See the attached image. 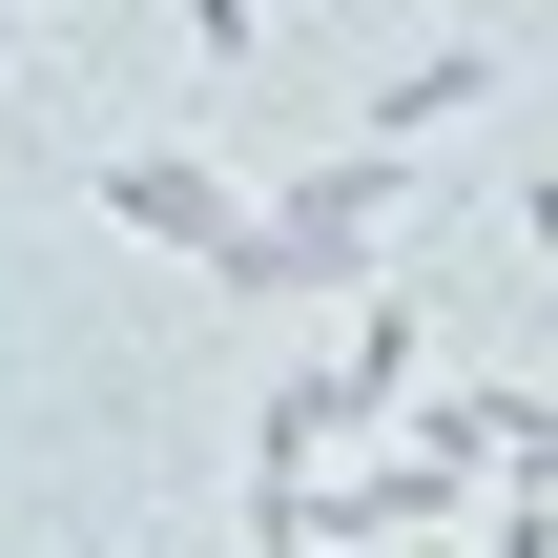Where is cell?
<instances>
[{
  "label": "cell",
  "mask_w": 558,
  "mask_h": 558,
  "mask_svg": "<svg viewBox=\"0 0 558 558\" xmlns=\"http://www.w3.org/2000/svg\"><path fill=\"white\" fill-rule=\"evenodd\" d=\"M476 104H497V21H456V41H414V62H373V104H352V124H373V145H435V124H476Z\"/></svg>",
  "instance_id": "obj_4"
},
{
  "label": "cell",
  "mask_w": 558,
  "mask_h": 558,
  "mask_svg": "<svg viewBox=\"0 0 558 558\" xmlns=\"http://www.w3.org/2000/svg\"><path fill=\"white\" fill-rule=\"evenodd\" d=\"M414 228H435V145H373V124H352V145H311V166L228 228L207 290H228V311H352Z\"/></svg>",
  "instance_id": "obj_1"
},
{
  "label": "cell",
  "mask_w": 558,
  "mask_h": 558,
  "mask_svg": "<svg viewBox=\"0 0 558 558\" xmlns=\"http://www.w3.org/2000/svg\"><path fill=\"white\" fill-rule=\"evenodd\" d=\"M83 207H104L124 248H186V269H228V228H248V166H228V145H166V124H124V145H83Z\"/></svg>",
  "instance_id": "obj_2"
},
{
  "label": "cell",
  "mask_w": 558,
  "mask_h": 558,
  "mask_svg": "<svg viewBox=\"0 0 558 558\" xmlns=\"http://www.w3.org/2000/svg\"><path fill=\"white\" fill-rule=\"evenodd\" d=\"M518 228H538V269H558V166H518Z\"/></svg>",
  "instance_id": "obj_8"
},
{
  "label": "cell",
  "mask_w": 558,
  "mask_h": 558,
  "mask_svg": "<svg viewBox=\"0 0 558 558\" xmlns=\"http://www.w3.org/2000/svg\"><path fill=\"white\" fill-rule=\"evenodd\" d=\"M331 373H352L373 414H414V373H435V290H414V269H373V290H352V331H331Z\"/></svg>",
  "instance_id": "obj_5"
},
{
  "label": "cell",
  "mask_w": 558,
  "mask_h": 558,
  "mask_svg": "<svg viewBox=\"0 0 558 558\" xmlns=\"http://www.w3.org/2000/svg\"><path fill=\"white\" fill-rule=\"evenodd\" d=\"M538 373H558V290H538Z\"/></svg>",
  "instance_id": "obj_10"
},
{
  "label": "cell",
  "mask_w": 558,
  "mask_h": 558,
  "mask_svg": "<svg viewBox=\"0 0 558 558\" xmlns=\"http://www.w3.org/2000/svg\"><path fill=\"white\" fill-rule=\"evenodd\" d=\"M352 435H373V393H352V373H331V352H311V373H269V393H248V476H311V456H352Z\"/></svg>",
  "instance_id": "obj_6"
},
{
  "label": "cell",
  "mask_w": 558,
  "mask_h": 558,
  "mask_svg": "<svg viewBox=\"0 0 558 558\" xmlns=\"http://www.w3.org/2000/svg\"><path fill=\"white\" fill-rule=\"evenodd\" d=\"M393 435H435L476 497H497V476H558V373H414Z\"/></svg>",
  "instance_id": "obj_3"
},
{
  "label": "cell",
  "mask_w": 558,
  "mask_h": 558,
  "mask_svg": "<svg viewBox=\"0 0 558 558\" xmlns=\"http://www.w3.org/2000/svg\"><path fill=\"white\" fill-rule=\"evenodd\" d=\"M290 21H311V0H290Z\"/></svg>",
  "instance_id": "obj_11"
},
{
  "label": "cell",
  "mask_w": 558,
  "mask_h": 558,
  "mask_svg": "<svg viewBox=\"0 0 558 558\" xmlns=\"http://www.w3.org/2000/svg\"><path fill=\"white\" fill-rule=\"evenodd\" d=\"M393 558H456V518H435V538H393ZM476 558H497V538H476Z\"/></svg>",
  "instance_id": "obj_9"
},
{
  "label": "cell",
  "mask_w": 558,
  "mask_h": 558,
  "mask_svg": "<svg viewBox=\"0 0 558 558\" xmlns=\"http://www.w3.org/2000/svg\"><path fill=\"white\" fill-rule=\"evenodd\" d=\"M186 21V62H269V0H166Z\"/></svg>",
  "instance_id": "obj_7"
}]
</instances>
